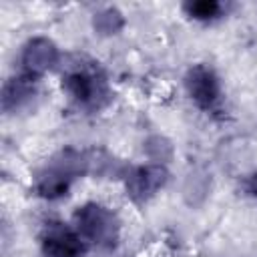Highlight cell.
Segmentation results:
<instances>
[{"label": "cell", "mask_w": 257, "mask_h": 257, "mask_svg": "<svg viewBox=\"0 0 257 257\" xmlns=\"http://www.w3.org/2000/svg\"><path fill=\"white\" fill-rule=\"evenodd\" d=\"M62 88L84 108H100L108 100V84L96 62L82 60L68 66L62 76Z\"/></svg>", "instance_id": "1"}, {"label": "cell", "mask_w": 257, "mask_h": 257, "mask_svg": "<svg viewBox=\"0 0 257 257\" xmlns=\"http://www.w3.org/2000/svg\"><path fill=\"white\" fill-rule=\"evenodd\" d=\"M72 227L84 243H92L96 247H112L118 237V221L114 213L96 203L78 207Z\"/></svg>", "instance_id": "2"}, {"label": "cell", "mask_w": 257, "mask_h": 257, "mask_svg": "<svg viewBox=\"0 0 257 257\" xmlns=\"http://www.w3.org/2000/svg\"><path fill=\"white\" fill-rule=\"evenodd\" d=\"M40 243L42 257H80L86 245L74 227H68L60 221H50L44 225Z\"/></svg>", "instance_id": "3"}, {"label": "cell", "mask_w": 257, "mask_h": 257, "mask_svg": "<svg viewBox=\"0 0 257 257\" xmlns=\"http://www.w3.org/2000/svg\"><path fill=\"white\" fill-rule=\"evenodd\" d=\"M187 90L195 104L203 110H215L221 98V86L217 74L207 64H195L185 78Z\"/></svg>", "instance_id": "4"}, {"label": "cell", "mask_w": 257, "mask_h": 257, "mask_svg": "<svg viewBox=\"0 0 257 257\" xmlns=\"http://www.w3.org/2000/svg\"><path fill=\"white\" fill-rule=\"evenodd\" d=\"M167 181V171L163 167L147 165L135 169L126 179V189L135 201H145L155 195Z\"/></svg>", "instance_id": "5"}, {"label": "cell", "mask_w": 257, "mask_h": 257, "mask_svg": "<svg viewBox=\"0 0 257 257\" xmlns=\"http://www.w3.org/2000/svg\"><path fill=\"white\" fill-rule=\"evenodd\" d=\"M58 58V52L54 48V44L46 38H34L26 44L24 52H22V64H24V72L38 76L42 74L46 68H50Z\"/></svg>", "instance_id": "6"}, {"label": "cell", "mask_w": 257, "mask_h": 257, "mask_svg": "<svg viewBox=\"0 0 257 257\" xmlns=\"http://www.w3.org/2000/svg\"><path fill=\"white\" fill-rule=\"evenodd\" d=\"M34 82H36V76L28 74V72L10 78L4 84V92H2V106H4V110L16 108L24 100H28L34 94Z\"/></svg>", "instance_id": "7"}, {"label": "cell", "mask_w": 257, "mask_h": 257, "mask_svg": "<svg viewBox=\"0 0 257 257\" xmlns=\"http://www.w3.org/2000/svg\"><path fill=\"white\" fill-rule=\"evenodd\" d=\"M185 10L193 18L209 20V18H215L221 12V4L215 2V0H201V2H189V4H185Z\"/></svg>", "instance_id": "8"}, {"label": "cell", "mask_w": 257, "mask_h": 257, "mask_svg": "<svg viewBox=\"0 0 257 257\" xmlns=\"http://www.w3.org/2000/svg\"><path fill=\"white\" fill-rule=\"evenodd\" d=\"M247 191L257 199V175H251V177L247 179Z\"/></svg>", "instance_id": "9"}]
</instances>
